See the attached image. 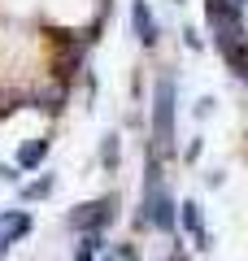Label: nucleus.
<instances>
[{
	"label": "nucleus",
	"instance_id": "20e7f679",
	"mask_svg": "<svg viewBox=\"0 0 248 261\" xmlns=\"http://www.w3.org/2000/svg\"><path fill=\"white\" fill-rule=\"evenodd\" d=\"M183 226L192 231V240L205 248V222H201V209H196V205H183Z\"/></svg>",
	"mask_w": 248,
	"mask_h": 261
},
{
	"label": "nucleus",
	"instance_id": "1a4fd4ad",
	"mask_svg": "<svg viewBox=\"0 0 248 261\" xmlns=\"http://www.w3.org/2000/svg\"><path fill=\"white\" fill-rule=\"evenodd\" d=\"M48 192H53V178H39V183L27 187V196H48Z\"/></svg>",
	"mask_w": 248,
	"mask_h": 261
},
{
	"label": "nucleus",
	"instance_id": "39448f33",
	"mask_svg": "<svg viewBox=\"0 0 248 261\" xmlns=\"http://www.w3.org/2000/svg\"><path fill=\"white\" fill-rule=\"evenodd\" d=\"M48 152V140H35V144H27V148L18 152V166H39V157Z\"/></svg>",
	"mask_w": 248,
	"mask_h": 261
},
{
	"label": "nucleus",
	"instance_id": "9d476101",
	"mask_svg": "<svg viewBox=\"0 0 248 261\" xmlns=\"http://www.w3.org/2000/svg\"><path fill=\"white\" fill-rule=\"evenodd\" d=\"M92 252H96V240H87L79 252H74V261H92Z\"/></svg>",
	"mask_w": 248,
	"mask_h": 261
},
{
	"label": "nucleus",
	"instance_id": "0eeeda50",
	"mask_svg": "<svg viewBox=\"0 0 248 261\" xmlns=\"http://www.w3.org/2000/svg\"><path fill=\"white\" fill-rule=\"evenodd\" d=\"M105 218H109V200H101V205H87V214H79V222L96 226V222H105Z\"/></svg>",
	"mask_w": 248,
	"mask_h": 261
},
{
	"label": "nucleus",
	"instance_id": "6e6552de",
	"mask_svg": "<svg viewBox=\"0 0 248 261\" xmlns=\"http://www.w3.org/2000/svg\"><path fill=\"white\" fill-rule=\"evenodd\" d=\"M105 261H135V248H131V244H118V248H113Z\"/></svg>",
	"mask_w": 248,
	"mask_h": 261
},
{
	"label": "nucleus",
	"instance_id": "f257e3e1",
	"mask_svg": "<svg viewBox=\"0 0 248 261\" xmlns=\"http://www.w3.org/2000/svg\"><path fill=\"white\" fill-rule=\"evenodd\" d=\"M153 144H157V148H170V144H175V83H170V79H161V83H157Z\"/></svg>",
	"mask_w": 248,
	"mask_h": 261
},
{
	"label": "nucleus",
	"instance_id": "7ed1b4c3",
	"mask_svg": "<svg viewBox=\"0 0 248 261\" xmlns=\"http://www.w3.org/2000/svg\"><path fill=\"white\" fill-rule=\"evenodd\" d=\"M131 13H135V35L144 39V44H153L157 27H153V18H148V5H144V0H135V9H131Z\"/></svg>",
	"mask_w": 248,
	"mask_h": 261
},
{
	"label": "nucleus",
	"instance_id": "423d86ee",
	"mask_svg": "<svg viewBox=\"0 0 248 261\" xmlns=\"http://www.w3.org/2000/svg\"><path fill=\"white\" fill-rule=\"evenodd\" d=\"M27 214H18V218H9V222H5V226H0V244H5V240H13V235H22V231H27Z\"/></svg>",
	"mask_w": 248,
	"mask_h": 261
},
{
	"label": "nucleus",
	"instance_id": "f03ea898",
	"mask_svg": "<svg viewBox=\"0 0 248 261\" xmlns=\"http://www.w3.org/2000/svg\"><path fill=\"white\" fill-rule=\"evenodd\" d=\"M144 209H148V222L161 226V231L175 222V214H170V196H165L161 183H153V178H148V205H144Z\"/></svg>",
	"mask_w": 248,
	"mask_h": 261
}]
</instances>
